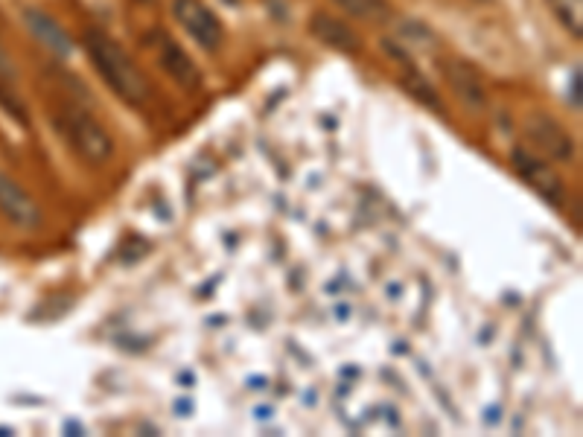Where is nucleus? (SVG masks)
<instances>
[{
	"instance_id": "nucleus-1",
	"label": "nucleus",
	"mask_w": 583,
	"mask_h": 437,
	"mask_svg": "<svg viewBox=\"0 0 583 437\" xmlns=\"http://www.w3.org/2000/svg\"><path fill=\"white\" fill-rule=\"evenodd\" d=\"M88 56L94 62V68L100 70L105 85L129 105H143L149 100V82L143 76V70L135 65V59L111 38V35L91 30L85 38Z\"/></svg>"
},
{
	"instance_id": "nucleus-2",
	"label": "nucleus",
	"mask_w": 583,
	"mask_h": 437,
	"mask_svg": "<svg viewBox=\"0 0 583 437\" xmlns=\"http://www.w3.org/2000/svg\"><path fill=\"white\" fill-rule=\"evenodd\" d=\"M62 135L68 137L70 149L91 167H105L114 158V137L85 108H70L62 117Z\"/></svg>"
},
{
	"instance_id": "nucleus-3",
	"label": "nucleus",
	"mask_w": 583,
	"mask_h": 437,
	"mask_svg": "<svg viewBox=\"0 0 583 437\" xmlns=\"http://www.w3.org/2000/svg\"><path fill=\"white\" fill-rule=\"evenodd\" d=\"M522 132H525V137L531 140V146L540 149L543 155H549L551 161L569 164V161L575 158V140H572L569 132H566L554 117H549V114H540V111L528 114V117L522 120Z\"/></svg>"
},
{
	"instance_id": "nucleus-4",
	"label": "nucleus",
	"mask_w": 583,
	"mask_h": 437,
	"mask_svg": "<svg viewBox=\"0 0 583 437\" xmlns=\"http://www.w3.org/2000/svg\"><path fill=\"white\" fill-rule=\"evenodd\" d=\"M172 12H175V21L193 35L199 41V47H205L207 53H216L222 47L225 27L202 0H172Z\"/></svg>"
},
{
	"instance_id": "nucleus-5",
	"label": "nucleus",
	"mask_w": 583,
	"mask_h": 437,
	"mask_svg": "<svg viewBox=\"0 0 583 437\" xmlns=\"http://www.w3.org/2000/svg\"><path fill=\"white\" fill-rule=\"evenodd\" d=\"M511 164H514L516 175L534 190L540 193L546 202H551L554 207H560L563 199H566V190H563V181L557 178V172L549 167V161L543 158H534L531 152H525L522 146H516L511 152Z\"/></svg>"
},
{
	"instance_id": "nucleus-6",
	"label": "nucleus",
	"mask_w": 583,
	"mask_h": 437,
	"mask_svg": "<svg viewBox=\"0 0 583 437\" xmlns=\"http://www.w3.org/2000/svg\"><path fill=\"white\" fill-rule=\"evenodd\" d=\"M0 213L24 231H35L41 225V207L33 196L6 172H0Z\"/></svg>"
},
{
	"instance_id": "nucleus-7",
	"label": "nucleus",
	"mask_w": 583,
	"mask_h": 437,
	"mask_svg": "<svg viewBox=\"0 0 583 437\" xmlns=\"http://www.w3.org/2000/svg\"><path fill=\"white\" fill-rule=\"evenodd\" d=\"M441 73H444L446 85L455 91V97L464 102L470 111H484L487 108V94L481 85L479 70L473 68L464 59H444L441 62Z\"/></svg>"
},
{
	"instance_id": "nucleus-8",
	"label": "nucleus",
	"mask_w": 583,
	"mask_h": 437,
	"mask_svg": "<svg viewBox=\"0 0 583 437\" xmlns=\"http://www.w3.org/2000/svg\"><path fill=\"white\" fill-rule=\"evenodd\" d=\"M158 65L170 73L184 91H199L202 88V70L196 68V62L187 56V50L172 41L167 33H158Z\"/></svg>"
},
{
	"instance_id": "nucleus-9",
	"label": "nucleus",
	"mask_w": 583,
	"mask_h": 437,
	"mask_svg": "<svg viewBox=\"0 0 583 437\" xmlns=\"http://www.w3.org/2000/svg\"><path fill=\"white\" fill-rule=\"evenodd\" d=\"M309 33L315 35L321 44H327V47H333V50H339V53H347V56H353V53L362 50V38H359V33H356L347 21L336 18V15H330V12H315V15L309 18Z\"/></svg>"
},
{
	"instance_id": "nucleus-10",
	"label": "nucleus",
	"mask_w": 583,
	"mask_h": 437,
	"mask_svg": "<svg viewBox=\"0 0 583 437\" xmlns=\"http://www.w3.org/2000/svg\"><path fill=\"white\" fill-rule=\"evenodd\" d=\"M24 24H27V30H30L53 56L68 59L70 53H73V41H70V35L65 33V27H59L47 12H41V9H24Z\"/></svg>"
},
{
	"instance_id": "nucleus-11",
	"label": "nucleus",
	"mask_w": 583,
	"mask_h": 437,
	"mask_svg": "<svg viewBox=\"0 0 583 437\" xmlns=\"http://www.w3.org/2000/svg\"><path fill=\"white\" fill-rule=\"evenodd\" d=\"M344 15L362 21V24H388L394 9L388 0H333Z\"/></svg>"
},
{
	"instance_id": "nucleus-12",
	"label": "nucleus",
	"mask_w": 583,
	"mask_h": 437,
	"mask_svg": "<svg viewBox=\"0 0 583 437\" xmlns=\"http://www.w3.org/2000/svg\"><path fill=\"white\" fill-rule=\"evenodd\" d=\"M403 88L412 94L414 100L426 102V105H429V108H435V111H444V102H441V97H438V91L426 82V76L414 68V65H409V70L403 73Z\"/></svg>"
},
{
	"instance_id": "nucleus-13",
	"label": "nucleus",
	"mask_w": 583,
	"mask_h": 437,
	"mask_svg": "<svg viewBox=\"0 0 583 437\" xmlns=\"http://www.w3.org/2000/svg\"><path fill=\"white\" fill-rule=\"evenodd\" d=\"M549 9L572 38H583V0H549Z\"/></svg>"
},
{
	"instance_id": "nucleus-14",
	"label": "nucleus",
	"mask_w": 583,
	"mask_h": 437,
	"mask_svg": "<svg viewBox=\"0 0 583 437\" xmlns=\"http://www.w3.org/2000/svg\"><path fill=\"white\" fill-rule=\"evenodd\" d=\"M403 35H406V38H403V41H406V44H420V47H432V44H435V35L429 33V30H426V27H420V24H403Z\"/></svg>"
},
{
	"instance_id": "nucleus-15",
	"label": "nucleus",
	"mask_w": 583,
	"mask_h": 437,
	"mask_svg": "<svg viewBox=\"0 0 583 437\" xmlns=\"http://www.w3.org/2000/svg\"><path fill=\"white\" fill-rule=\"evenodd\" d=\"M0 105H3L9 114H15V120L27 123V111H24V105H21V100H18L15 94H9V91H6V85H3V82H0Z\"/></svg>"
},
{
	"instance_id": "nucleus-16",
	"label": "nucleus",
	"mask_w": 583,
	"mask_h": 437,
	"mask_svg": "<svg viewBox=\"0 0 583 437\" xmlns=\"http://www.w3.org/2000/svg\"><path fill=\"white\" fill-rule=\"evenodd\" d=\"M569 100H572V108H581V68H575V73H572V88H569Z\"/></svg>"
},
{
	"instance_id": "nucleus-17",
	"label": "nucleus",
	"mask_w": 583,
	"mask_h": 437,
	"mask_svg": "<svg viewBox=\"0 0 583 437\" xmlns=\"http://www.w3.org/2000/svg\"><path fill=\"white\" fill-rule=\"evenodd\" d=\"M476 3H490V0H476Z\"/></svg>"
},
{
	"instance_id": "nucleus-18",
	"label": "nucleus",
	"mask_w": 583,
	"mask_h": 437,
	"mask_svg": "<svg viewBox=\"0 0 583 437\" xmlns=\"http://www.w3.org/2000/svg\"><path fill=\"white\" fill-rule=\"evenodd\" d=\"M143 3H152V0H143Z\"/></svg>"
}]
</instances>
